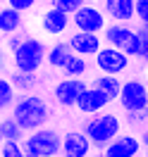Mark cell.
Listing matches in <instances>:
<instances>
[{"label":"cell","instance_id":"5","mask_svg":"<svg viewBox=\"0 0 148 157\" xmlns=\"http://www.w3.org/2000/svg\"><path fill=\"white\" fill-rule=\"evenodd\" d=\"M117 102L122 105L124 112H143V109H148V88H146V83L138 81V78L124 81Z\"/></svg>","mask_w":148,"mask_h":157},{"label":"cell","instance_id":"15","mask_svg":"<svg viewBox=\"0 0 148 157\" xmlns=\"http://www.w3.org/2000/svg\"><path fill=\"white\" fill-rule=\"evenodd\" d=\"M103 38H105L108 45H112V48H117V50L124 52L127 45H129V40L134 38V29L127 26V24H108L105 31H103Z\"/></svg>","mask_w":148,"mask_h":157},{"label":"cell","instance_id":"28","mask_svg":"<svg viewBox=\"0 0 148 157\" xmlns=\"http://www.w3.org/2000/svg\"><path fill=\"white\" fill-rule=\"evenodd\" d=\"M127 114V124H143L148 119V109H143V112H124Z\"/></svg>","mask_w":148,"mask_h":157},{"label":"cell","instance_id":"1","mask_svg":"<svg viewBox=\"0 0 148 157\" xmlns=\"http://www.w3.org/2000/svg\"><path fill=\"white\" fill-rule=\"evenodd\" d=\"M48 117H50L48 102L36 93H24L12 105V119L24 128V133H34V131L43 128Z\"/></svg>","mask_w":148,"mask_h":157},{"label":"cell","instance_id":"11","mask_svg":"<svg viewBox=\"0 0 148 157\" xmlns=\"http://www.w3.org/2000/svg\"><path fill=\"white\" fill-rule=\"evenodd\" d=\"M141 152V140L131 133H119L110 145L103 147L105 157H138Z\"/></svg>","mask_w":148,"mask_h":157},{"label":"cell","instance_id":"12","mask_svg":"<svg viewBox=\"0 0 148 157\" xmlns=\"http://www.w3.org/2000/svg\"><path fill=\"white\" fill-rule=\"evenodd\" d=\"M91 140L84 131H67L62 136V157H89Z\"/></svg>","mask_w":148,"mask_h":157},{"label":"cell","instance_id":"8","mask_svg":"<svg viewBox=\"0 0 148 157\" xmlns=\"http://www.w3.org/2000/svg\"><path fill=\"white\" fill-rule=\"evenodd\" d=\"M86 88H89V83L84 78H62V81L55 83L53 95L62 107H77V102L86 93Z\"/></svg>","mask_w":148,"mask_h":157},{"label":"cell","instance_id":"35","mask_svg":"<svg viewBox=\"0 0 148 157\" xmlns=\"http://www.w3.org/2000/svg\"><path fill=\"white\" fill-rule=\"evenodd\" d=\"M146 88H148V83H146Z\"/></svg>","mask_w":148,"mask_h":157},{"label":"cell","instance_id":"4","mask_svg":"<svg viewBox=\"0 0 148 157\" xmlns=\"http://www.w3.org/2000/svg\"><path fill=\"white\" fill-rule=\"evenodd\" d=\"M22 150L26 157H60L62 155V136L58 131L43 126L24 136Z\"/></svg>","mask_w":148,"mask_h":157},{"label":"cell","instance_id":"17","mask_svg":"<svg viewBox=\"0 0 148 157\" xmlns=\"http://www.w3.org/2000/svg\"><path fill=\"white\" fill-rule=\"evenodd\" d=\"M22 26H24L22 12L12 10V7H2V10H0V33L12 36V33H17Z\"/></svg>","mask_w":148,"mask_h":157},{"label":"cell","instance_id":"10","mask_svg":"<svg viewBox=\"0 0 148 157\" xmlns=\"http://www.w3.org/2000/svg\"><path fill=\"white\" fill-rule=\"evenodd\" d=\"M110 102H112V100H110L100 88L89 86V88H86V93H84V95L79 98V102H77V109H79L81 114H89V117H93V114L105 112Z\"/></svg>","mask_w":148,"mask_h":157},{"label":"cell","instance_id":"23","mask_svg":"<svg viewBox=\"0 0 148 157\" xmlns=\"http://www.w3.org/2000/svg\"><path fill=\"white\" fill-rule=\"evenodd\" d=\"M14 86L10 83V78L0 76V112L2 109H12V105H14Z\"/></svg>","mask_w":148,"mask_h":157},{"label":"cell","instance_id":"31","mask_svg":"<svg viewBox=\"0 0 148 157\" xmlns=\"http://www.w3.org/2000/svg\"><path fill=\"white\" fill-rule=\"evenodd\" d=\"M5 57H7V55H5V50H0V69L5 67Z\"/></svg>","mask_w":148,"mask_h":157},{"label":"cell","instance_id":"27","mask_svg":"<svg viewBox=\"0 0 148 157\" xmlns=\"http://www.w3.org/2000/svg\"><path fill=\"white\" fill-rule=\"evenodd\" d=\"M34 5H36V0H7V7L22 12V14H24V12H29Z\"/></svg>","mask_w":148,"mask_h":157},{"label":"cell","instance_id":"16","mask_svg":"<svg viewBox=\"0 0 148 157\" xmlns=\"http://www.w3.org/2000/svg\"><path fill=\"white\" fill-rule=\"evenodd\" d=\"M72 55H74V52H72V48L67 45V40H65V43L60 40V43H55V45L48 48V52H46V64H50L53 69H60V71H62Z\"/></svg>","mask_w":148,"mask_h":157},{"label":"cell","instance_id":"30","mask_svg":"<svg viewBox=\"0 0 148 157\" xmlns=\"http://www.w3.org/2000/svg\"><path fill=\"white\" fill-rule=\"evenodd\" d=\"M141 140V147H148V131H143V136L138 138Z\"/></svg>","mask_w":148,"mask_h":157},{"label":"cell","instance_id":"29","mask_svg":"<svg viewBox=\"0 0 148 157\" xmlns=\"http://www.w3.org/2000/svg\"><path fill=\"white\" fill-rule=\"evenodd\" d=\"M22 40H24V36H17V33H12L10 38H7V50H10V52H12V50L17 48V45H19Z\"/></svg>","mask_w":148,"mask_h":157},{"label":"cell","instance_id":"22","mask_svg":"<svg viewBox=\"0 0 148 157\" xmlns=\"http://www.w3.org/2000/svg\"><path fill=\"white\" fill-rule=\"evenodd\" d=\"M10 83L14 86V90H22V93H31V90L36 88V83H38V78H36V74H24V71H12V76H10Z\"/></svg>","mask_w":148,"mask_h":157},{"label":"cell","instance_id":"19","mask_svg":"<svg viewBox=\"0 0 148 157\" xmlns=\"http://www.w3.org/2000/svg\"><path fill=\"white\" fill-rule=\"evenodd\" d=\"M122 83H124V81H119V76H110V74H100V76L93 81V86H96V88H100L110 100H117V98H119Z\"/></svg>","mask_w":148,"mask_h":157},{"label":"cell","instance_id":"6","mask_svg":"<svg viewBox=\"0 0 148 157\" xmlns=\"http://www.w3.org/2000/svg\"><path fill=\"white\" fill-rule=\"evenodd\" d=\"M96 62V69H98L100 74H110V76H119L122 71H127L129 69V57L127 52H122V50L112 48V45H103L98 50V55L93 57Z\"/></svg>","mask_w":148,"mask_h":157},{"label":"cell","instance_id":"25","mask_svg":"<svg viewBox=\"0 0 148 157\" xmlns=\"http://www.w3.org/2000/svg\"><path fill=\"white\" fill-rule=\"evenodd\" d=\"M0 157H26L24 150H22V143L17 140H5L2 143V150H0Z\"/></svg>","mask_w":148,"mask_h":157},{"label":"cell","instance_id":"3","mask_svg":"<svg viewBox=\"0 0 148 157\" xmlns=\"http://www.w3.org/2000/svg\"><path fill=\"white\" fill-rule=\"evenodd\" d=\"M46 43L36 36H24L17 48L12 50V67L14 71H24V74H38L41 64L46 62Z\"/></svg>","mask_w":148,"mask_h":157},{"label":"cell","instance_id":"18","mask_svg":"<svg viewBox=\"0 0 148 157\" xmlns=\"http://www.w3.org/2000/svg\"><path fill=\"white\" fill-rule=\"evenodd\" d=\"M127 52L129 57H146L148 55V31L143 29V26H138V29H134V38L129 40V45H127Z\"/></svg>","mask_w":148,"mask_h":157},{"label":"cell","instance_id":"2","mask_svg":"<svg viewBox=\"0 0 148 157\" xmlns=\"http://www.w3.org/2000/svg\"><path fill=\"white\" fill-rule=\"evenodd\" d=\"M81 131L89 136L91 145L103 150L122 133V119L117 114H112V112H100V114H93V117L86 119Z\"/></svg>","mask_w":148,"mask_h":157},{"label":"cell","instance_id":"20","mask_svg":"<svg viewBox=\"0 0 148 157\" xmlns=\"http://www.w3.org/2000/svg\"><path fill=\"white\" fill-rule=\"evenodd\" d=\"M0 136H2V140H17V143H22L26 133H24V128L12 117H7V119L0 121Z\"/></svg>","mask_w":148,"mask_h":157},{"label":"cell","instance_id":"14","mask_svg":"<svg viewBox=\"0 0 148 157\" xmlns=\"http://www.w3.org/2000/svg\"><path fill=\"white\" fill-rule=\"evenodd\" d=\"M134 5H136V0H105L103 2V7H105V17L115 21V24H127L131 21L136 14H134Z\"/></svg>","mask_w":148,"mask_h":157},{"label":"cell","instance_id":"24","mask_svg":"<svg viewBox=\"0 0 148 157\" xmlns=\"http://www.w3.org/2000/svg\"><path fill=\"white\" fill-rule=\"evenodd\" d=\"M48 2H50V7L62 10V12H67V14H74L77 10H81L86 5V0H48Z\"/></svg>","mask_w":148,"mask_h":157},{"label":"cell","instance_id":"33","mask_svg":"<svg viewBox=\"0 0 148 157\" xmlns=\"http://www.w3.org/2000/svg\"><path fill=\"white\" fill-rule=\"evenodd\" d=\"M2 143H5V140H2V136H0V150H2Z\"/></svg>","mask_w":148,"mask_h":157},{"label":"cell","instance_id":"21","mask_svg":"<svg viewBox=\"0 0 148 157\" xmlns=\"http://www.w3.org/2000/svg\"><path fill=\"white\" fill-rule=\"evenodd\" d=\"M89 71V64H86V57H79V55H72L69 62L65 64L62 74L65 78H84V74Z\"/></svg>","mask_w":148,"mask_h":157},{"label":"cell","instance_id":"7","mask_svg":"<svg viewBox=\"0 0 148 157\" xmlns=\"http://www.w3.org/2000/svg\"><path fill=\"white\" fill-rule=\"evenodd\" d=\"M72 21H74V26L77 31H84V33H103L105 26H108V17H105V12L96 7V5H84L81 10H77L72 14Z\"/></svg>","mask_w":148,"mask_h":157},{"label":"cell","instance_id":"26","mask_svg":"<svg viewBox=\"0 0 148 157\" xmlns=\"http://www.w3.org/2000/svg\"><path fill=\"white\" fill-rule=\"evenodd\" d=\"M134 14H136V19L141 21V26L148 31V0H136V5H134Z\"/></svg>","mask_w":148,"mask_h":157},{"label":"cell","instance_id":"32","mask_svg":"<svg viewBox=\"0 0 148 157\" xmlns=\"http://www.w3.org/2000/svg\"><path fill=\"white\" fill-rule=\"evenodd\" d=\"M93 157H105V155H103V150H100V152H96V155H93Z\"/></svg>","mask_w":148,"mask_h":157},{"label":"cell","instance_id":"34","mask_svg":"<svg viewBox=\"0 0 148 157\" xmlns=\"http://www.w3.org/2000/svg\"><path fill=\"white\" fill-rule=\"evenodd\" d=\"M143 59H146V62H148V55H146V57H143Z\"/></svg>","mask_w":148,"mask_h":157},{"label":"cell","instance_id":"13","mask_svg":"<svg viewBox=\"0 0 148 157\" xmlns=\"http://www.w3.org/2000/svg\"><path fill=\"white\" fill-rule=\"evenodd\" d=\"M69 24H72V14H67L62 10H55V7H48L41 14V29L48 36H62L69 29Z\"/></svg>","mask_w":148,"mask_h":157},{"label":"cell","instance_id":"9","mask_svg":"<svg viewBox=\"0 0 148 157\" xmlns=\"http://www.w3.org/2000/svg\"><path fill=\"white\" fill-rule=\"evenodd\" d=\"M67 45L72 48V52H74V55H79V57H96V55H98V50L103 48V40H100L98 33L74 31V33L69 36Z\"/></svg>","mask_w":148,"mask_h":157}]
</instances>
